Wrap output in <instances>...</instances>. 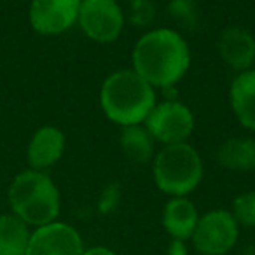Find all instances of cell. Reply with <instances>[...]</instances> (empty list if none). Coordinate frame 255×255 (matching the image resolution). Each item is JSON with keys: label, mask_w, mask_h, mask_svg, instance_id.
Here are the masks:
<instances>
[{"label": "cell", "mask_w": 255, "mask_h": 255, "mask_svg": "<svg viewBox=\"0 0 255 255\" xmlns=\"http://www.w3.org/2000/svg\"><path fill=\"white\" fill-rule=\"evenodd\" d=\"M233 215L238 224L255 229V191L245 192L234 199Z\"/></svg>", "instance_id": "e0dca14e"}, {"label": "cell", "mask_w": 255, "mask_h": 255, "mask_svg": "<svg viewBox=\"0 0 255 255\" xmlns=\"http://www.w3.org/2000/svg\"><path fill=\"white\" fill-rule=\"evenodd\" d=\"M168 255H187V247H185V241L171 240L170 248H168Z\"/></svg>", "instance_id": "44dd1931"}, {"label": "cell", "mask_w": 255, "mask_h": 255, "mask_svg": "<svg viewBox=\"0 0 255 255\" xmlns=\"http://www.w3.org/2000/svg\"><path fill=\"white\" fill-rule=\"evenodd\" d=\"M32 233L16 215L0 217V255H26Z\"/></svg>", "instance_id": "9a60e30c"}, {"label": "cell", "mask_w": 255, "mask_h": 255, "mask_svg": "<svg viewBox=\"0 0 255 255\" xmlns=\"http://www.w3.org/2000/svg\"><path fill=\"white\" fill-rule=\"evenodd\" d=\"M121 201V185L119 184H109L102 191L98 199V212L107 215V213L114 212Z\"/></svg>", "instance_id": "d6986e66"}, {"label": "cell", "mask_w": 255, "mask_h": 255, "mask_svg": "<svg viewBox=\"0 0 255 255\" xmlns=\"http://www.w3.org/2000/svg\"><path fill=\"white\" fill-rule=\"evenodd\" d=\"M82 255H116L112 250L109 248H103V247H95V248H89V250H84Z\"/></svg>", "instance_id": "7402d4cb"}, {"label": "cell", "mask_w": 255, "mask_h": 255, "mask_svg": "<svg viewBox=\"0 0 255 255\" xmlns=\"http://www.w3.org/2000/svg\"><path fill=\"white\" fill-rule=\"evenodd\" d=\"M154 19V5L150 0H133L131 21L136 26H145Z\"/></svg>", "instance_id": "ffe728a7"}, {"label": "cell", "mask_w": 255, "mask_h": 255, "mask_svg": "<svg viewBox=\"0 0 255 255\" xmlns=\"http://www.w3.org/2000/svg\"><path fill=\"white\" fill-rule=\"evenodd\" d=\"M240 224L227 210H213L198 220L191 240L194 248L203 255H224L238 241Z\"/></svg>", "instance_id": "5b68a950"}, {"label": "cell", "mask_w": 255, "mask_h": 255, "mask_svg": "<svg viewBox=\"0 0 255 255\" xmlns=\"http://www.w3.org/2000/svg\"><path fill=\"white\" fill-rule=\"evenodd\" d=\"M199 220L198 210L187 198H173L164 206L163 226L173 240H189Z\"/></svg>", "instance_id": "7c38bea8"}, {"label": "cell", "mask_w": 255, "mask_h": 255, "mask_svg": "<svg viewBox=\"0 0 255 255\" xmlns=\"http://www.w3.org/2000/svg\"><path fill=\"white\" fill-rule=\"evenodd\" d=\"M77 21L89 39L109 44L123 32L124 14L116 0H82Z\"/></svg>", "instance_id": "52a82bcc"}, {"label": "cell", "mask_w": 255, "mask_h": 255, "mask_svg": "<svg viewBox=\"0 0 255 255\" xmlns=\"http://www.w3.org/2000/svg\"><path fill=\"white\" fill-rule=\"evenodd\" d=\"M82 0H33L30 23L42 35H56L68 30L79 19Z\"/></svg>", "instance_id": "9c48e42d"}, {"label": "cell", "mask_w": 255, "mask_h": 255, "mask_svg": "<svg viewBox=\"0 0 255 255\" xmlns=\"http://www.w3.org/2000/svg\"><path fill=\"white\" fill-rule=\"evenodd\" d=\"M65 149L63 133L54 126H44L33 135L28 145V161L33 170L40 171L53 166Z\"/></svg>", "instance_id": "8fae6325"}, {"label": "cell", "mask_w": 255, "mask_h": 255, "mask_svg": "<svg viewBox=\"0 0 255 255\" xmlns=\"http://www.w3.org/2000/svg\"><path fill=\"white\" fill-rule=\"evenodd\" d=\"M219 51L224 61L234 70H250L255 63V39L238 26L224 30L219 39Z\"/></svg>", "instance_id": "30bf717a"}, {"label": "cell", "mask_w": 255, "mask_h": 255, "mask_svg": "<svg viewBox=\"0 0 255 255\" xmlns=\"http://www.w3.org/2000/svg\"><path fill=\"white\" fill-rule=\"evenodd\" d=\"M170 14L184 25L196 23V5L192 0H173L170 4Z\"/></svg>", "instance_id": "ac0fdd59"}, {"label": "cell", "mask_w": 255, "mask_h": 255, "mask_svg": "<svg viewBox=\"0 0 255 255\" xmlns=\"http://www.w3.org/2000/svg\"><path fill=\"white\" fill-rule=\"evenodd\" d=\"M9 205L23 222L40 227L56 220L60 192L47 175L37 170L23 171L9 187Z\"/></svg>", "instance_id": "3957f363"}, {"label": "cell", "mask_w": 255, "mask_h": 255, "mask_svg": "<svg viewBox=\"0 0 255 255\" xmlns=\"http://www.w3.org/2000/svg\"><path fill=\"white\" fill-rule=\"evenodd\" d=\"M100 105L110 121L121 126H135L149 117L156 107L154 88L135 70H119L105 79Z\"/></svg>", "instance_id": "7a4b0ae2"}, {"label": "cell", "mask_w": 255, "mask_h": 255, "mask_svg": "<svg viewBox=\"0 0 255 255\" xmlns=\"http://www.w3.org/2000/svg\"><path fill=\"white\" fill-rule=\"evenodd\" d=\"M189 65L187 42L170 28L145 33L133 49V68L152 88H171L184 77Z\"/></svg>", "instance_id": "6da1fadb"}, {"label": "cell", "mask_w": 255, "mask_h": 255, "mask_svg": "<svg viewBox=\"0 0 255 255\" xmlns=\"http://www.w3.org/2000/svg\"><path fill=\"white\" fill-rule=\"evenodd\" d=\"M231 105L238 121L255 131V70H245L231 84Z\"/></svg>", "instance_id": "4fadbf2b"}, {"label": "cell", "mask_w": 255, "mask_h": 255, "mask_svg": "<svg viewBox=\"0 0 255 255\" xmlns=\"http://www.w3.org/2000/svg\"><path fill=\"white\" fill-rule=\"evenodd\" d=\"M145 128L154 140L164 145L184 143L194 129V116L184 103L164 102L150 110Z\"/></svg>", "instance_id": "8992f818"}, {"label": "cell", "mask_w": 255, "mask_h": 255, "mask_svg": "<svg viewBox=\"0 0 255 255\" xmlns=\"http://www.w3.org/2000/svg\"><path fill=\"white\" fill-rule=\"evenodd\" d=\"M154 180L166 194L184 198L199 185L203 178V163L194 147L189 143L166 145L154 157Z\"/></svg>", "instance_id": "277c9868"}, {"label": "cell", "mask_w": 255, "mask_h": 255, "mask_svg": "<svg viewBox=\"0 0 255 255\" xmlns=\"http://www.w3.org/2000/svg\"><path fill=\"white\" fill-rule=\"evenodd\" d=\"M121 149L133 163H147L154 157V138L147 128H142L140 124L124 126L121 133Z\"/></svg>", "instance_id": "2e32d148"}, {"label": "cell", "mask_w": 255, "mask_h": 255, "mask_svg": "<svg viewBox=\"0 0 255 255\" xmlns=\"http://www.w3.org/2000/svg\"><path fill=\"white\" fill-rule=\"evenodd\" d=\"M217 161L224 168L236 171L255 170V140L231 138L217 150Z\"/></svg>", "instance_id": "5bb4252c"}, {"label": "cell", "mask_w": 255, "mask_h": 255, "mask_svg": "<svg viewBox=\"0 0 255 255\" xmlns=\"http://www.w3.org/2000/svg\"><path fill=\"white\" fill-rule=\"evenodd\" d=\"M84 247L79 233L63 222L37 227L30 236L26 255H82Z\"/></svg>", "instance_id": "ba28073f"}]
</instances>
